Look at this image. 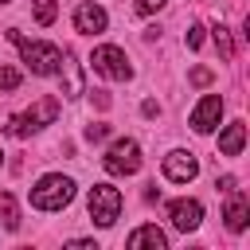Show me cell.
<instances>
[{
	"label": "cell",
	"mask_w": 250,
	"mask_h": 250,
	"mask_svg": "<svg viewBox=\"0 0 250 250\" xmlns=\"http://www.w3.org/2000/svg\"><path fill=\"white\" fill-rule=\"evenodd\" d=\"M8 39L20 47V55H23V62H27V70L31 74H59V66H62V51L55 47V43H35V39H23L20 31H8Z\"/></svg>",
	"instance_id": "6da1fadb"
},
{
	"label": "cell",
	"mask_w": 250,
	"mask_h": 250,
	"mask_svg": "<svg viewBox=\"0 0 250 250\" xmlns=\"http://www.w3.org/2000/svg\"><path fill=\"white\" fill-rule=\"evenodd\" d=\"M27 199H31V207H39V211H62V207L74 199V180L51 172V176H43V180L31 188Z\"/></svg>",
	"instance_id": "7a4b0ae2"
},
{
	"label": "cell",
	"mask_w": 250,
	"mask_h": 250,
	"mask_svg": "<svg viewBox=\"0 0 250 250\" xmlns=\"http://www.w3.org/2000/svg\"><path fill=\"white\" fill-rule=\"evenodd\" d=\"M59 117V102L55 98H39L27 113H16L12 121H8V133L12 137H31V133H39L43 125H51Z\"/></svg>",
	"instance_id": "3957f363"
},
{
	"label": "cell",
	"mask_w": 250,
	"mask_h": 250,
	"mask_svg": "<svg viewBox=\"0 0 250 250\" xmlns=\"http://www.w3.org/2000/svg\"><path fill=\"white\" fill-rule=\"evenodd\" d=\"M102 164H105V172H109V176H133V172L141 168V145H137L133 137L113 141V145L105 148Z\"/></svg>",
	"instance_id": "277c9868"
},
{
	"label": "cell",
	"mask_w": 250,
	"mask_h": 250,
	"mask_svg": "<svg viewBox=\"0 0 250 250\" xmlns=\"http://www.w3.org/2000/svg\"><path fill=\"white\" fill-rule=\"evenodd\" d=\"M86 207H90V219H94L98 227H113L117 215H121V191L109 188V184H94Z\"/></svg>",
	"instance_id": "5b68a950"
},
{
	"label": "cell",
	"mask_w": 250,
	"mask_h": 250,
	"mask_svg": "<svg viewBox=\"0 0 250 250\" xmlns=\"http://www.w3.org/2000/svg\"><path fill=\"white\" fill-rule=\"evenodd\" d=\"M90 62H94L98 74H105V78H113V82H129V78H133V66H129V59H125V51L113 47V43H102V47L90 55Z\"/></svg>",
	"instance_id": "8992f818"
},
{
	"label": "cell",
	"mask_w": 250,
	"mask_h": 250,
	"mask_svg": "<svg viewBox=\"0 0 250 250\" xmlns=\"http://www.w3.org/2000/svg\"><path fill=\"white\" fill-rule=\"evenodd\" d=\"M160 168H164V180H172V184H188V180L199 176V160L191 152H184V148H172Z\"/></svg>",
	"instance_id": "52a82bcc"
},
{
	"label": "cell",
	"mask_w": 250,
	"mask_h": 250,
	"mask_svg": "<svg viewBox=\"0 0 250 250\" xmlns=\"http://www.w3.org/2000/svg\"><path fill=\"white\" fill-rule=\"evenodd\" d=\"M168 219H172V227L176 230H195L199 223H203V203L199 199H172L168 203Z\"/></svg>",
	"instance_id": "ba28073f"
},
{
	"label": "cell",
	"mask_w": 250,
	"mask_h": 250,
	"mask_svg": "<svg viewBox=\"0 0 250 250\" xmlns=\"http://www.w3.org/2000/svg\"><path fill=\"white\" fill-rule=\"evenodd\" d=\"M219 117H223V98H219V94H207V98H199V105L191 109V129H195V133H211V129L219 125Z\"/></svg>",
	"instance_id": "9c48e42d"
},
{
	"label": "cell",
	"mask_w": 250,
	"mask_h": 250,
	"mask_svg": "<svg viewBox=\"0 0 250 250\" xmlns=\"http://www.w3.org/2000/svg\"><path fill=\"white\" fill-rule=\"evenodd\" d=\"M74 27H78L82 35H102V31L109 27V16H105V8H98V4H78V8H74Z\"/></svg>",
	"instance_id": "30bf717a"
},
{
	"label": "cell",
	"mask_w": 250,
	"mask_h": 250,
	"mask_svg": "<svg viewBox=\"0 0 250 250\" xmlns=\"http://www.w3.org/2000/svg\"><path fill=\"white\" fill-rule=\"evenodd\" d=\"M164 250L168 246V238H164V230L160 227H152V223H145V227H137L133 234H129V250Z\"/></svg>",
	"instance_id": "8fae6325"
},
{
	"label": "cell",
	"mask_w": 250,
	"mask_h": 250,
	"mask_svg": "<svg viewBox=\"0 0 250 250\" xmlns=\"http://www.w3.org/2000/svg\"><path fill=\"white\" fill-rule=\"evenodd\" d=\"M242 145H246V125H242V121H230V125L219 133V152H223V156H238Z\"/></svg>",
	"instance_id": "7c38bea8"
},
{
	"label": "cell",
	"mask_w": 250,
	"mask_h": 250,
	"mask_svg": "<svg viewBox=\"0 0 250 250\" xmlns=\"http://www.w3.org/2000/svg\"><path fill=\"white\" fill-rule=\"evenodd\" d=\"M227 195H230V199H227L223 219H227L230 230H242V227H246V215H250V203H246V195H238V191H227Z\"/></svg>",
	"instance_id": "4fadbf2b"
},
{
	"label": "cell",
	"mask_w": 250,
	"mask_h": 250,
	"mask_svg": "<svg viewBox=\"0 0 250 250\" xmlns=\"http://www.w3.org/2000/svg\"><path fill=\"white\" fill-rule=\"evenodd\" d=\"M31 12H35V23L39 27H51L55 16H59V0H31Z\"/></svg>",
	"instance_id": "5bb4252c"
},
{
	"label": "cell",
	"mask_w": 250,
	"mask_h": 250,
	"mask_svg": "<svg viewBox=\"0 0 250 250\" xmlns=\"http://www.w3.org/2000/svg\"><path fill=\"white\" fill-rule=\"evenodd\" d=\"M0 223H4V230H16L20 227V211H16V199L12 195H0Z\"/></svg>",
	"instance_id": "9a60e30c"
},
{
	"label": "cell",
	"mask_w": 250,
	"mask_h": 250,
	"mask_svg": "<svg viewBox=\"0 0 250 250\" xmlns=\"http://www.w3.org/2000/svg\"><path fill=\"white\" fill-rule=\"evenodd\" d=\"M215 47H219V55L230 62L234 59V43H230V31L223 27V23H215Z\"/></svg>",
	"instance_id": "2e32d148"
},
{
	"label": "cell",
	"mask_w": 250,
	"mask_h": 250,
	"mask_svg": "<svg viewBox=\"0 0 250 250\" xmlns=\"http://www.w3.org/2000/svg\"><path fill=\"white\" fill-rule=\"evenodd\" d=\"M20 86V70L16 66H0V90H16Z\"/></svg>",
	"instance_id": "e0dca14e"
},
{
	"label": "cell",
	"mask_w": 250,
	"mask_h": 250,
	"mask_svg": "<svg viewBox=\"0 0 250 250\" xmlns=\"http://www.w3.org/2000/svg\"><path fill=\"white\" fill-rule=\"evenodd\" d=\"M105 137H109V125H102V121L86 125V141H105Z\"/></svg>",
	"instance_id": "ac0fdd59"
},
{
	"label": "cell",
	"mask_w": 250,
	"mask_h": 250,
	"mask_svg": "<svg viewBox=\"0 0 250 250\" xmlns=\"http://www.w3.org/2000/svg\"><path fill=\"white\" fill-rule=\"evenodd\" d=\"M164 8V0H137V12L141 16H152V12H160Z\"/></svg>",
	"instance_id": "d6986e66"
},
{
	"label": "cell",
	"mask_w": 250,
	"mask_h": 250,
	"mask_svg": "<svg viewBox=\"0 0 250 250\" xmlns=\"http://www.w3.org/2000/svg\"><path fill=\"white\" fill-rule=\"evenodd\" d=\"M199 43H203V27L191 23V27H188V47H199Z\"/></svg>",
	"instance_id": "ffe728a7"
},
{
	"label": "cell",
	"mask_w": 250,
	"mask_h": 250,
	"mask_svg": "<svg viewBox=\"0 0 250 250\" xmlns=\"http://www.w3.org/2000/svg\"><path fill=\"white\" fill-rule=\"evenodd\" d=\"M191 82H195V86H207V82H211V70H207V66H195V70H191Z\"/></svg>",
	"instance_id": "44dd1931"
},
{
	"label": "cell",
	"mask_w": 250,
	"mask_h": 250,
	"mask_svg": "<svg viewBox=\"0 0 250 250\" xmlns=\"http://www.w3.org/2000/svg\"><path fill=\"white\" fill-rule=\"evenodd\" d=\"M141 113H145V117H156V113H160V105H156V102H145V105H141Z\"/></svg>",
	"instance_id": "7402d4cb"
},
{
	"label": "cell",
	"mask_w": 250,
	"mask_h": 250,
	"mask_svg": "<svg viewBox=\"0 0 250 250\" xmlns=\"http://www.w3.org/2000/svg\"><path fill=\"white\" fill-rule=\"evenodd\" d=\"M215 188H219V191H234V176H223Z\"/></svg>",
	"instance_id": "603a6c76"
},
{
	"label": "cell",
	"mask_w": 250,
	"mask_h": 250,
	"mask_svg": "<svg viewBox=\"0 0 250 250\" xmlns=\"http://www.w3.org/2000/svg\"><path fill=\"white\" fill-rule=\"evenodd\" d=\"M0 4H12V0H0Z\"/></svg>",
	"instance_id": "cb8c5ba5"
},
{
	"label": "cell",
	"mask_w": 250,
	"mask_h": 250,
	"mask_svg": "<svg viewBox=\"0 0 250 250\" xmlns=\"http://www.w3.org/2000/svg\"><path fill=\"white\" fill-rule=\"evenodd\" d=\"M0 160H4V152H0Z\"/></svg>",
	"instance_id": "d4e9b609"
}]
</instances>
